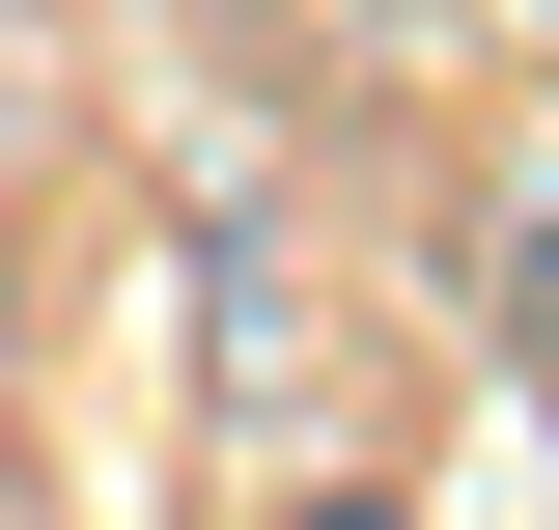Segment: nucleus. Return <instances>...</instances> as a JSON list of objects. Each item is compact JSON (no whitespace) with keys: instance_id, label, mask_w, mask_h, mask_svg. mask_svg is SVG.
<instances>
[{"instance_id":"obj_1","label":"nucleus","mask_w":559,"mask_h":530,"mask_svg":"<svg viewBox=\"0 0 559 530\" xmlns=\"http://www.w3.org/2000/svg\"><path fill=\"white\" fill-rule=\"evenodd\" d=\"M503 335L559 363V168H532V224H503Z\"/></svg>"},{"instance_id":"obj_2","label":"nucleus","mask_w":559,"mask_h":530,"mask_svg":"<svg viewBox=\"0 0 559 530\" xmlns=\"http://www.w3.org/2000/svg\"><path fill=\"white\" fill-rule=\"evenodd\" d=\"M308 530H392V503H308Z\"/></svg>"}]
</instances>
